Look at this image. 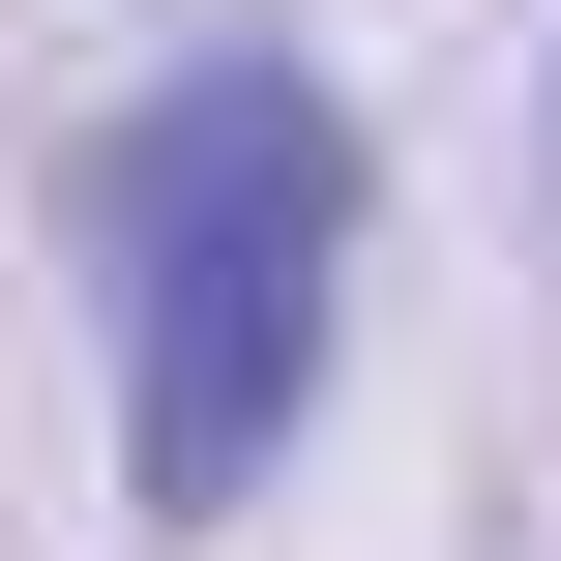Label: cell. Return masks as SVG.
Segmentation results:
<instances>
[{
	"mask_svg": "<svg viewBox=\"0 0 561 561\" xmlns=\"http://www.w3.org/2000/svg\"><path fill=\"white\" fill-rule=\"evenodd\" d=\"M89 296H118V503L237 533L325 414V325H355V89H296V59L118 89L89 118Z\"/></svg>",
	"mask_w": 561,
	"mask_h": 561,
	"instance_id": "1",
	"label": "cell"
}]
</instances>
